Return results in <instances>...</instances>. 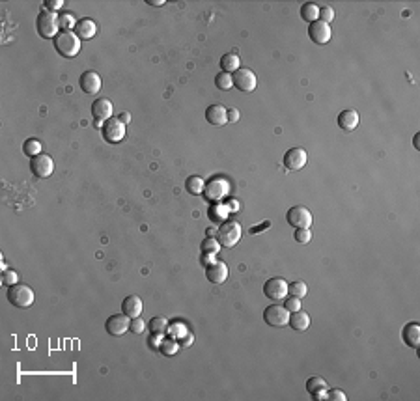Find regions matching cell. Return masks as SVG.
I'll use <instances>...</instances> for the list:
<instances>
[{
  "label": "cell",
  "instance_id": "16",
  "mask_svg": "<svg viewBox=\"0 0 420 401\" xmlns=\"http://www.w3.org/2000/svg\"><path fill=\"white\" fill-rule=\"evenodd\" d=\"M205 120L213 127H222L228 123V109H224L222 105H211L205 110Z\"/></svg>",
  "mask_w": 420,
  "mask_h": 401
},
{
  "label": "cell",
  "instance_id": "11",
  "mask_svg": "<svg viewBox=\"0 0 420 401\" xmlns=\"http://www.w3.org/2000/svg\"><path fill=\"white\" fill-rule=\"evenodd\" d=\"M264 321L271 327H286L289 323V312L280 304H271L265 308Z\"/></svg>",
  "mask_w": 420,
  "mask_h": 401
},
{
  "label": "cell",
  "instance_id": "51",
  "mask_svg": "<svg viewBox=\"0 0 420 401\" xmlns=\"http://www.w3.org/2000/svg\"><path fill=\"white\" fill-rule=\"evenodd\" d=\"M226 207H228V211H235V209H237V202H235V200H232L230 204H226Z\"/></svg>",
  "mask_w": 420,
  "mask_h": 401
},
{
  "label": "cell",
  "instance_id": "41",
  "mask_svg": "<svg viewBox=\"0 0 420 401\" xmlns=\"http://www.w3.org/2000/svg\"><path fill=\"white\" fill-rule=\"evenodd\" d=\"M327 400L329 401H348V396H346V392H342V390L333 388V390L327 392Z\"/></svg>",
  "mask_w": 420,
  "mask_h": 401
},
{
  "label": "cell",
  "instance_id": "35",
  "mask_svg": "<svg viewBox=\"0 0 420 401\" xmlns=\"http://www.w3.org/2000/svg\"><path fill=\"white\" fill-rule=\"evenodd\" d=\"M168 328V321L165 317H153L151 323H150V330L151 334H165Z\"/></svg>",
  "mask_w": 420,
  "mask_h": 401
},
{
  "label": "cell",
  "instance_id": "24",
  "mask_svg": "<svg viewBox=\"0 0 420 401\" xmlns=\"http://www.w3.org/2000/svg\"><path fill=\"white\" fill-rule=\"evenodd\" d=\"M220 67H222V71H226V73H235L241 67L239 56H237L235 52H226V54L220 58Z\"/></svg>",
  "mask_w": 420,
  "mask_h": 401
},
{
  "label": "cell",
  "instance_id": "13",
  "mask_svg": "<svg viewBox=\"0 0 420 401\" xmlns=\"http://www.w3.org/2000/svg\"><path fill=\"white\" fill-rule=\"evenodd\" d=\"M308 36H310V39H312L314 43L325 45V43H329L331 37H333L331 25H327V23L318 19L316 23H310V26H308Z\"/></svg>",
  "mask_w": 420,
  "mask_h": 401
},
{
  "label": "cell",
  "instance_id": "21",
  "mask_svg": "<svg viewBox=\"0 0 420 401\" xmlns=\"http://www.w3.org/2000/svg\"><path fill=\"white\" fill-rule=\"evenodd\" d=\"M359 122H360L359 112L353 109L342 110V112L338 114V127L344 129V131H353V129H357Z\"/></svg>",
  "mask_w": 420,
  "mask_h": 401
},
{
  "label": "cell",
  "instance_id": "37",
  "mask_svg": "<svg viewBox=\"0 0 420 401\" xmlns=\"http://www.w3.org/2000/svg\"><path fill=\"white\" fill-rule=\"evenodd\" d=\"M293 237H295L297 243L306 244V243H310V239H312V231H310V228H301V230H295Z\"/></svg>",
  "mask_w": 420,
  "mask_h": 401
},
{
  "label": "cell",
  "instance_id": "18",
  "mask_svg": "<svg viewBox=\"0 0 420 401\" xmlns=\"http://www.w3.org/2000/svg\"><path fill=\"white\" fill-rule=\"evenodd\" d=\"M205 276H207L209 282H213V284H222V282H226V278H228V267H226V263L217 259L213 265L205 267Z\"/></svg>",
  "mask_w": 420,
  "mask_h": 401
},
{
  "label": "cell",
  "instance_id": "48",
  "mask_svg": "<svg viewBox=\"0 0 420 401\" xmlns=\"http://www.w3.org/2000/svg\"><path fill=\"white\" fill-rule=\"evenodd\" d=\"M312 398H314V401H323V400H327V388L318 390V392H314V394H312Z\"/></svg>",
  "mask_w": 420,
  "mask_h": 401
},
{
  "label": "cell",
  "instance_id": "31",
  "mask_svg": "<svg viewBox=\"0 0 420 401\" xmlns=\"http://www.w3.org/2000/svg\"><path fill=\"white\" fill-rule=\"evenodd\" d=\"M58 19H60V30L64 32H73V28L77 26V21L69 12H62Z\"/></svg>",
  "mask_w": 420,
  "mask_h": 401
},
{
  "label": "cell",
  "instance_id": "12",
  "mask_svg": "<svg viewBox=\"0 0 420 401\" xmlns=\"http://www.w3.org/2000/svg\"><path fill=\"white\" fill-rule=\"evenodd\" d=\"M306 160H308V155L302 147H291L284 155V166L289 172H299L301 168H304Z\"/></svg>",
  "mask_w": 420,
  "mask_h": 401
},
{
  "label": "cell",
  "instance_id": "27",
  "mask_svg": "<svg viewBox=\"0 0 420 401\" xmlns=\"http://www.w3.org/2000/svg\"><path fill=\"white\" fill-rule=\"evenodd\" d=\"M23 151L26 157H36L41 153V142L37 140V138H28V140H24L23 144Z\"/></svg>",
  "mask_w": 420,
  "mask_h": 401
},
{
  "label": "cell",
  "instance_id": "23",
  "mask_svg": "<svg viewBox=\"0 0 420 401\" xmlns=\"http://www.w3.org/2000/svg\"><path fill=\"white\" fill-rule=\"evenodd\" d=\"M288 325L293 328V330L302 332V330H306V328L310 327V316H308L306 312H302V310L291 312V314H289V323H288Z\"/></svg>",
  "mask_w": 420,
  "mask_h": 401
},
{
  "label": "cell",
  "instance_id": "25",
  "mask_svg": "<svg viewBox=\"0 0 420 401\" xmlns=\"http://www.w3.org/2000/svg\"><path fill=\"white\" fill-rule=\"evenodd\" d=\"M301 17L306 21V23H316L319 19V6L314 4V2H306L301 6Z\"/></svg>",
  "mask_w": 420,
  "mask_h": 401
},
{
  "label": "cell",
  "instance_id": "42",
  "mask_svg": "<svg viewBox=\"0 0 420 401\" xmlns=\"http://www.w3.org/2000/svg\"><path fill=\"white\" fill-rule=\"evenodd\" d=\"M335 19V10L333 8H329V6H325V8H319V21H323V23H331Z\"/></svg>",
  "mask_w": 420,
  "mask_h": 401
},
{
  "label": "cell",
  "instance_id": "40",
  "mask_svg": "<svg viewBox=\"0 0 420 401\" xmlns=\"http://www.w3.org/2000/svg\"><path fill=\"white\" fill-rule=\"evenodd\" d=\"M17 280H19L17 273L8 271V269H4V271H2V284H6V286H13V284H19Z\"/></svg>",
  "mask_w": 420,
  "mask_h": 401
},
{
  "label": "cell",
  "instance_id": "50",
  "mask_svg": "<svg viewBox=\"0 0 420 401\" xmlns=\"http://www.w3.org/2000/svg\"><path fill=\"white\" fill-rule=\"evenodd\" d=\"M150 6H163L165 4V0H146Z\"/></svg>",
  "mask_w": 420,
  "mask_h": 401
},
{
  "label": "cell",
  "instance_id": "36",
  "mask_svg": "<svg viewBox=\"0 0 420 401\" xmlns=\"http://www.w3.org/2000/svg\"><path fill=\"white\" fill-rule=\"evenodd\" d=\"M327 388V383H325L321 377H310L308 381H306V390L314 394V392H318V390H323Z\"/></svg>",
  "mask_w": 420,
  "mask_h": 401
},
{
  "label": "cell",
  "instance_id": "1",
  "mask_svg": "<svg viewBox=\"0 0 420 401\" xmlns=\"http://www.w3.org/2000/svg\"><path fill=\"white\" fill-rule=\"evenodd\" d=\"M36 28L39 37L43 39H54L60 34V19L54 12L41 10L36 19Z\"/></svg>",
  "mask_w": 420,
  "mask_h": 401
},
{
  "label": "cell",
  "instance_id": "19",
  "mask_svg": "<svg viewBox=\"0 0 420 401\" xmlns=\"http://www.w3.org/2000/svg\"><path fill=\"white\" fill-rule=\"evenodd\" d=\"M142 310H144L142 301H140V297H136V295H129V297H125L123 303H121V312H123L127 317H131V319L140 317Z\"/></svg>",
  "mask_w": 420,
  "mask_h": 401
},
{
  "label": "cell",
  "instance_id": "34",
  "mask_svg": "<svg viewBox=\"0 0 420 401\" xmlns=\"http://www.w3.org/2000/svg\"><path fill=\"white\" fill-rule=\"evenodd\" d=\"M202 252H207V254H217L218 250H220V243H218V239L217 237H205L204 241H202Z\"/></svg>",
  "mask_w": 420,
  "mask_h": 401
},
{
  "label": "cell",
  "instance_id": "38",
  "mask_svg": "<svg viewBox=\"0 0 420 401\" xmlns=\"http://www.w3.org/2000/svg\"><path fill=\"white\" fill-rule=\"evenodd\" d=\"M288 312H297V310H301V299L299 297H293V295H289V297H286L284 299V304H282Z\"/></svg>",
  "mask_w": 420,
  "mask_h": 401
},
{
  "label": "cell",
  "instance_id": "4",
  "mask_svg": "<svg viewBox=\"0 0 420 401\" xmlns=\"http://www.w3.org/2000/svg\"><path fill=\"white\" fill-rule=\"evenodd\" d=\"M217 239H218L220 246H226V248L235 246L241 239V224L235 220H224L222 226L217 231Z\"/></svg>",
  "mask_w": 420,
  "mask_h": 401
},
{
  "label": "cell",
  "instance_id": "28",
  "mask_svg": "<svg viewBox=\"0 0 420 401\" xmlns=\"http://www.w3.org/2000/svg\"><path fill=\"white\" fill-rule=\"evenodd\" d=\"M159 351L163 353V354H167V356H172V354H176V353L180 351V341L174 340V338H163Z\"/></svg>",
  "mask_w": 420,
  "mask_h": 401
},
{
  "label": "cell",
  "instance_id": "10",
  "mask_svg": "<svg viewBox=\"0 0 420 401\" xmlns=\"http://www.w3.org/2000/svg\"><path fill=\"white\" fill-rule=\"evenodd\" d=\"M232 79H234V86L239 90V92H247L251 94L256 90V84H258V79H256V73L247 69V67H239L235 73H232Z\"/></svg>",
  "mask_w": 420,
  "mask_h": 401
},
{
  "label": "cell",
  "instance_id": "17",
  "mask_svg": "<svg viewBox=\"0 0 420 401\" xmlns=\"http://www.w3.org/2000/svg\"><path fill=\"white\" fill-rule=\"evenodd\" d=\"M112 112H114L112 103L107 97H97L92 103V116L99 122H107L108 118H112Z\"/></svg>",
  "mask_w": 420,
  "mask_h": 401
},
{
  "label": "cell",
  "instance_id": "5",
  "mask_svg": "<svg viewBox=\"0 0 420 401\" xmlns=\"http://www.w3.org/2000/svg\"><path fill=\"white\" fill-rule=\"evenodd\" d=\"M101 134H103V138L107 140L108 144H120L121 140L125 138V123L121 122L120 118L112 116L103 123Z\"/></svg>",
  "mask_w": 420,
  "mask_h": 401
},
{
  "label": "cell",
  "instance_id": "7",
  "mask_svg": "<svg viewBox=\"0 0 420 401\" xmlns=\"http://www.w3.org/2000/svg\"><path fill=\"white\" fill-rule=\"evenodd\" d=\"M286 220H288L289 226H293L295 230H301V228H310L312 226V213L306 209L304 206H293L286 213Z\"/></svg>",
  "mask_w": 420,
  "mask_h": 401
},
{
  "label": "cell",
  "instance_id": "26",
  "mask_svg": "<svg viewBox=\"0 0 420 401\" xmlns=\"http://www.w3.org/2000/svg\"><path fill=\"white\" fill-rule=\"evenodd\" d=\"M204 187H205V183L200 176H189L187 181H185V189H187V192L192 196L202 194V192H204Z\"/></svg>",
  "mask_w": 420,
  "mask_h": 401
},
{
  "label": "cell",
  "instance_id": "3",
  "mask_svg": "<svg viewBox=\"0 0 420 401\" xmlns=\"http://www.w3.org/2000/svg\"><path fill=\"white\" fill-rule=\"evenodd\" d=\"M8 301L15 308H30L34 304V291L26 284H13L8 288Z\"/></svg>",
  "mask_w": 420,
  "mask_h": 401
},
{
  "label": "cell",
  "instance_id": "44",
  "mask_svg": "<svg viewBox=\"0 0 420 401\" xmlns=\"http://www.w3.org/2000/svg\"><path fill=\"white\" fill-rule=\"evenodd\" d=\"M161 341H163V334H153V336L148 340V345L159 351V347H161Z\"/></svg>",
  "mask_w": 420,
  "mask_h": 401
},
{
  "label": "cell",
  "instance_id": "9",
  "mask_svg": "<svg viewBox=\"0 0 420 401\" xmlns=\"http://www.w3.org/2000/svg\"><path fill=\"white\" fill-rule=\"evenodd\" d=\"M264 293H265L267 299H271V301H275V303L284 301V299L289 295L288 293V282H286L284 278H278V276L269 278L264 286Z\"/></svg>",
  "mask_w": 420,
  "mask_h": 401
},
{
  "label": "cell",
  "instance_id": "29",
  "mask_svg": "<svg viewBox=\"0 0 420 401\" xmlns=\"http://www.w3.org/2000/svg\"><path fill=\"white\" fill-rule=\"evenodd\" d=\"M167 332H168L170 338H174V340H181L189 330H187V327H185L181 321H176V323H168Z\"/></svg>",
  "mask_w": 420,
  "mask_h": 401
},
{
  "label": "cell",
  "instance_id": "33",
  "mask_svg": "<svg viewBox=\"0 0 420 401\" xmlns=\"http://www.w3.org/2000/svg\"><path fill=\"white\" fill-rule=\"evenodd\" d=\"M288 293H289V295H293V297H299V299H302V297L308 293V288H306V284H304V282L295 280V282L288 284Z\"/></svg>",
  "mask_w": 420,
  "mask_h": 401
},
{
  "label": "cell",
  "instance_id": "47",
  "mask_svg": "<svg viewBox=\"0 0 420 401\" xmlns=\"http://www.w3.org/2000/svg\"><path fill=\"white\" fill-rule=\"evenodd\" d=\"M192 341H194V336H192L191 332H187V334H185V336H183V338L180 340V345H181V347H189Z\"/></svg>",
  "mask_w": 420,
  "mask_h": 401
},
{
  "label": "cell",
  "instance_id": "15",
  "mask_svg": "<svg viewBox=\"0 0 420 401\" xmlns=\"http://www.w3.org/2000/svg\"><path fill=\"white\" fill-rule=\"evenodd\" d=\"M79 86H81V90H83L84 94H88V96H96L97 92L101 90V77H99L96 71L88 69V71H84V73L81 75V79H79Z\"/></svg>",
  "mask_w": 420,
  "mask_h": 401
},
{
  "label": "cell",
  "instance_id": "22",
  "mask_svg": "<svg viewBox=\"0 0 420 401\" xmlns=\"http://www.w3.org/2000/svg\"><path fill=\"white\" fill-rule=\"evenodd\" d=\"M75 34L81 37V39H92V37L97 34L96 21L90 19V17L79 19V21H77V26H75Z\"/></svg>",
  "mask_w": 420,
  "mask_h": 401
},
{
  "label": "cell",
  "instance_id": "52",
  "mask_svg": "<svg viewBox=\"0 0 420 401\" xmlns=\"http://www.w3.org/2000/svg\"><path fill=\"white\" fill-rule=\"evenodd\" d=\"M267 226H269V222H264L260 228H252L251 231H252V233H260V230H262V228H267Z\"/></svg>",
  "mask_w": 420,
  "mask_h": 401
},
{
  "label": "cell",
  "instance_id": "14",
  "mask_svg": "<svg viewBox=\"0 0 420 401\" xmlns=\"http://www.w3.org/2000/svg\"><path fill=\"white\" fill-rule=\"evenodd\" d=\"M129 323H131V317H127L121 312V314H114L108 317L105 328L110 336H123L129 330Z\"/></svg>",
  "mask_w": 420,
  "mask_h": 401
},
{
  "label": "cell",
  "instance_id": "45",
  "mask_svg": "<svg viewBox=\"0 0 420 401\" xmlns=\"http://www.w3.org/2000/svg\"><path fill=\"white\" fill-rule=\"evenodd\" d=\"M200 259H202V265H204V267H209V265H213L217 261L215 254H207V252H202V257H200Z\"/></svg>",
  "mask_w": 420,
  "mask_h": 401
},
{
  "label": "cell",
  "instance_id": "30",
  "mask_svg": "<svg viewBox=\"0 0 420 401\" xmlns=\"http://www.w3.org/2000/svg\"><path fill=\"white\" fill-rule=\"evenodd\" d=\"M215 86L222 92H228L230 88L234 86V79H232V73H226V71H220L217 73L215 77Z\"/></svg>",
  "mask_w": 420,
  "mask_h": 401
},
{
  "label": "cell",
  "instance_id": "6",
  "mask_svg": "<svg viewBox=\"0 0 420 401\" xmlns=\"http://www.w3.org/2000/svg\"><path fill=\"white\" fill-rule=\"evenodd\" d=\"M230 191V183L224 177H213L209 179V183L204 187V198L207 202H220L224 200Z\"/></svg>",
  "mask_w": 420,
  "mask_h": 401
},
{
  "label": "cell",
  "instance_id": "43",
  "mask_svg": "<svg viewBox=\"0 0 420 401\" xmlns=\"http://www.w3.org/2000/svg\"><path fill=\"white\" fill-rule=\"evenodd\" d=\"M43 6H45V10L49 8V12L56 13L58 10H62V8H64V0H47Z\"/></svg>",
  "mask_w": 420,
  "mask_h": 401
},
{
  "label": "cell",
  "instance_id": "8",
  "mask_svg": "<svg viewBox=\"0 0 420 401\" xmlns=\"http://www.w3.org/2000/svg\"><path fill=\"white\" fill-rule=\"evenodd\" d=\"M30 172L39 179H47L54 172V160L47 153H39V155L30 159Z\"/></svg>",
  "mask_w": 420,
  "mask_h": 401
},
{
  "label": "cell",
  "instance_id": "53",
  "mask_svg": "<svg viewBox=\"0 0 420 401\" xmlns=\"http://www.w3.org/2000/svg\"><path fill=\"white\" fill-rule=\"evenodd\" d=\"M419 140H420V134H415V142H413V144H415V147H417V149H420Z\"/></svg>",
  "mask_w": 420,
  "mask_h": 401
},
{
  "label": "cell",
  "instance_id": "39",
  "mask_svg": "<svg viewBox=\"0 0 420 401\" xmlns=\"http://www.w3.org/2000/svg\"><path fill=\"white\" fill-rule=\"evenodd\" d=\"M129 330H131L133 334H142L146 330V323L140 319V317H134V319H131V323H129Z\"/></svg>",
  "mask_w": 420,
  "mask_h": 401
},
{
  "label": "cell",
  "instance_id": "32",
  "mask_svg": "<svg viewBox=\"0 0 420 401\" xmlns=\"http://www.w3.org/2000/svg\"><path fill=\"white\" fill-rule=\"evenodd\" d=\"M228 213H230V211H228V207H226V206L209 207V219L213 220V222H224Z\"/></svg>",
  "mask_w": 420,
  "mask_h": 401
},
{
  "label": "cell",
  "instance_id": "49",
  "mask_svg": "<svg viewBox=\"0 0 420 401\" xmlns=\"http://www.w3.org/2000/svg\"><path fill=\"white\" fill-rule=\"evenodd\" d=\"M118 118H120L121 122L125 123V125H127V123L131 122V114H129V112H121L120 116H118Z\"/></svg>",
  "mask_w": 420,
  "mask_h": 401
},
{
  "label": "cell",
  "instance_id": "46",
  "mask_svg": "<svg viewBox=\"0 0 420 401\" xmlns=\"http://www.w3.org/2000/svg\"><path fill=\"white\" fill-rule=\"evenodd\" d=\"M228 122L230 123L239 122V110H237V109H228Z\"/></svg>",
  "mask_w": 420,
  "mask_h": 401
},
{
  "label": "cell",
  "instance_id": "20",
  "mask_svg": "<svg viewBox=\"0 0 420 401\" xmlns=\"http://www.w3.org/2000/svg\"><path fill=\"white\" fill-rule=\"evenodd\" d=\"M402 338H403V341L407 343L411 349H419V345H420V325L419 323H417V321L407 323V325L403 327V330H402Z\"/></svg>",
  "mask_w": 420,
  "mask_h": 401
},
{
  "label": "cell",
  "instance_id": "2",
  "mask_svg": "<svg viewBox=\"0 0 420 401\" xmlns=\"http://www.w3.org/2000/svg\"><path fill=\"white\" fill-rule=\"evenodd\" d=\"M81 41L83 39L75 32L60 30V34L54 37V49L58 50V54H62L64 58H75L81 52Z\"/></svg>",
  "mask_w": 420,
  "mask_h": 401
}]
</instances>
